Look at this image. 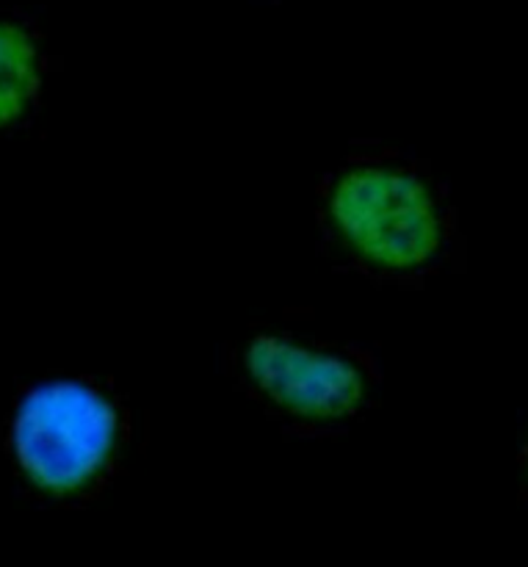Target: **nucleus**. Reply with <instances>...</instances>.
I'll list each match as a JSON object with an SVG mask.
<instances>
[{"label": "nucleus", "instance_id": "f257e3e1", "mask_svg": "<svg viewBox=\"0 0 528 567\" xmlns=\"http://www.w3.org/2000/svg\"><path fill=\"white\" fill-rule=\"evenodd\" d=\"M122 418L100 388L81 379H44L19 399L12 451L26 482L66 498L95 485L120 446Z\"/></svg>", "mask_w": 528, "mask_h": 567}, {"label": "nucleus", "instance_id": "f03ea898", "mask_svg": "<svg viewBox=\"0 0 528 567\" xmlns=\"http://www.w3.org/2000/svg\"><path fill=\"white\" fill-rule=\"evenodd\" d=\"M335 236L382 271L423 268L443 244L438 199L418 175L396 167H354L327 197Z\"/></svg>", "mask_w": 528, "mask_h": 567}, {"label": "nucleus", "instance_id": "7ed1b4c3", "mask_svg": "<svg viewBox=\"0 0 528 567\" xmlns=\"http://www.w3.org/2000/svg\"><path fill=\"white\" fill-rule=\"evenodd\" d=\"M244 371L266 401L307 423L346 421L369 396V382L354 360L280 332L249 338Z\"/></svg>", "mask_w": 528, "mask_h": 567}, {"label": "nucleus", "instance_id": "20e7f679", "mask_svg": "<svg viewBox=\"0 0 528 567\" xmlns=\"http://www.w3.org/2000/svg\"><path fill=\"white\" fill-rule=\"evenodd\" d=\"M42 86L39 48L28 28L0 19V130L26 117Z\"/></svg>", "mask_w": 528, "mask_h": 567}]
</instances>
